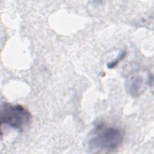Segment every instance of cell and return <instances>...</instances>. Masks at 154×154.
Here are the masks:
<instances>
[{
	"instance_id": "6da1fadb",
	"label": "cell",
	"mask_w": 154,
	"mask_h": 154,
	"mask_svg": "<svg viewBox=\"0 0 154 154\" xmlns=\"http://www.w3.org/2000/svg\"><path fill=\"white\" fill-rule=\"evenodd\" d=\"M123 139L124 132L122 129L100 123L92 131L88 148L92 152H111L120 146Z\"/></svg>"
},
{
	"instance_id": "7a4b0ae2",
	"label": "cell",
	"mask_w": 154,
	"mask_h": 154,
	"mask_svg": "<svg viewBox=\"0 0 154 154\" xmlns=\"http://www.w3.org/2000/svg\"><path fill=\"white\" fill-rule=\"evenodd\" d=\"M31 114L21 105L4 103L1 106V125H6L19 131H22L31 122Z\"/></svg>"
},
{
	"instance_id": "3957f363",
	"label": "cell",
	"mask_w": 154,
	"mask_h": 154,
	"mask_svg": "<svg viewBox=\"0 0 154 154\" xmlns=\"http://www.w3.org/2000/svg\"><path fill=\"white\" fill-rule=\"evenodd\" d=\"M128 87L131 94L134 96L139 95L143 87V79L141 76L138 75L132 76L128 82Z\"/></svg>"
},
{
	"instance_id": "277c9868",
	"label": "cell",
	"mask_w": 154,
	"mask_h": 154,
	"mask_svg": "<svg viewBox=\"0 0 154 154\" xmlns=\"http://www.w3.org/2000/svg\"><path fill=\"white\" fill-rule=\"evenodd\" d=\"M126 52L125 51H121L114 60H113L112 61L109 62L107 64V67L108 69H112V68H114L115 67H116L117 65L119 64V61H120L121 60H122L124 58V57L126 55Z\"/></svg>"
}]
</instances>
